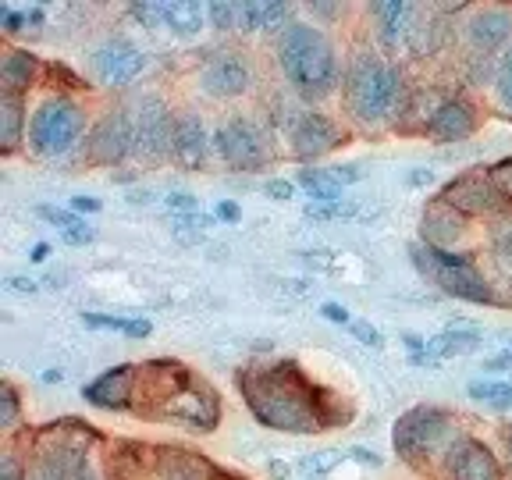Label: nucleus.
Wrapping results in <instances>:
<instances>
[{
  "mask_svg": "<svg viewBox=\"0 0 512 480\" xmlns=\"http://www.w3.org/2000/svg\"><path fill=\"white\" fill-rule=\"evenodd\" d=\"M491 182L498 185V192H502L505 200H512V160H502V164L491 168Z\"/></svg>",
  "mask_w": 512,
  "mask_h": 480,
  "instance_id": "37",
  "label": "nucleus"
},
{
  "mask_svg": "<svg viewBox=\"0 0 512 480\" xmlns=\"http://www.w3.org/2000/svg\"><path fill=\"white\" fill-rule=\"evenodd\" d=\"M338 463H342V452H335V448H328V452H313V456H306L303 463H299V477L320 480V477H328Z\"/></svg>",
  "mask_w": 512,
  "mask_h": 480,
  "instance_id": "31",
  "label": "nucleus"
},
{
  "mask_svg": "<svg viewBox=\"0 0 512 480\" xmlns=\"http://www.w3.org/2000/svg\"><path fill=\"white\" fill-rule=\"evenodd\" d=\"M502 342H505V345H509V349H512V331H505V335H502Z\"/></svg>",
  "mask_w": 512,
  "mask_h": 480,
  "instance_id": "54",
  "label": "nucleus"
},
{
  "mask_svg": "<svg viewBox=\"0 0 512 480\" xmlns=\"http://www.w3.org/2000/svg\"><path fill=\"white\" fill-rule=\"evenodd\" d=\"M89 153L100 164H118L125 153H132V118L128 111L107 114L100 125L89 132Z\"/></svg>",
  "mask_w": 512,
  "mask_h": 480,
  "instance_id": "10",
  "label": "nucleus"
},
{
  "mask_svg": "<svg viewBox=\"0 0 512 480\" xmlns=\"http://www.w3.org/2000/svg\"><path fill=\"white\" fill-rule=\"evenodd\" d=\"M498 96H502L505 107H512V50L505 54L502 72H498Z\"/></svg>",
  "mask_w": 512,
  "mask_h": 480,
  "instance_id": "39",
  "label": "nucleus"
},
{
  "mask_svg": "<svg viewBox=\"0 0 512 480\" xmlns=\"http://www.w3.org/2000/svg\"><path fill=\"white\" fill-rule=\"evenodd\" d=\"M413 256H416V264H420V271H424L427 278H434V285L445 288L448 296L470 299V303H488L491 299L488 281L480 278V271L466 256H456L438 246H416Z\"/></svg>",
  "mask_w": 512,
  "mask_h": 480,
  "instance_id": "5",
  "label": "nucleus"
},
{
  "mask_svg": "<svg viewBox=\"0 0 512 480\" xmlns=\"http://www.w3.org/2000/svg\"><path fill=\"white\" fill-rule=\"evenodd\" d=\"M480 345V331H466V328H452V331H441L438 338L424 345L431 356L445 360V356H463V352H473Z\"/></svg>",
  "mask_w": 512,
  "mask_h": 480,
  "instance_id": "28",
  "label": "nucleus"
},
{
  "mask_svg": "<svg viewBox=\"0 0 512 480\" xmlns=\"http://www.w3.org/2000/svg\"><path fill=\"white\" fill-rule=\"evenodd\" d=\"M509 36H512V11H505V8L480 11L470 22V40L484 50L498 47V43H505Z\"/></svg>",
  "mask_w": 512,
  "mask_h": 480,
  "instance_id": "22",
  "label": "nucleus"
},
{
  "mask_svg": "<svg viewBox=\"0 0 512 480\" xmlns=\"http://www.w3.org/2000/svg\"><path fill=\"white\" fill-rule=\"evenodd\" d=\"M22 139V100L18 93H0V150L15 153Z\"/></svg>",
  "mask_w": 512,
  "mask_h": 480,
  "instance_id": "24",
  "label": "nucleus"
},
{
  "mask_svg": "<svg viewBox=\"0 0 512 480\" xmlns=\"http://www.w3.org/2000/svg\"><path fill=\"white\" fill-rule=\"evenodd\" d=\"M374 18L381 25V40L384 47H402L409 40V32H413V18L416 8L406 4V0H388V4H374Z\"/></svg>",
  "mask_w": 512,
  "mask_h": 480,
  "instance_id": "18",
  "label": "nucleus"
},
{
  "mask_svg": "<svg viewBox=\"0 0 512 480\" xmlns=\"http://www.w3.org/2000/svg\"><path fill=\"white\" fill-rule=\"evenodd\" d=\"M352 178H356V168H303L299 171V185L320 203H335L342 185H349Z\"/></svg>",
  "mask_w": 512,
  "mask_h": 480,
  "instance_id": "21",
  "label": "nucleus"
},
{
  "mask_svg": "<svg viewBox=\"0 0 512 480\" xmlns=\"http://www.w3.org/2000/svg\"><path fill=\"white\" fill-rule=\"evenodd\" d=\"M132 15L143 25H157L164 22V4H132Z\"/></svg>",
  "mask_w": 512,
  "mask_h": 480,
  "instance_id": "41",
  "label": "nucleus"
},
{
  "mask_svg": "<svg viewBox=\"0 0 512 480\" xmlns=\"http://www.w3.org/2000/svg\"><path fill=\"white\" fill-rule=\"evenodd\" d=\"M32 72H36V57L25 54V50H4L0 79H4V89H8V93H18V89L29 86Z\"/></svg>",
  "mask_w": 512,
  "mask_h": 480,
  "instance_id": "26",
  "label": "nucleus"
},
{
  "mask_svg": "<svg viewBox=\"0 0 512 480\" xmlns=\"http://www.w3.org/2000/svg\"><path fill=\"white\" fill-rule=\"evenodd\" d=\"M82 111L72 100H61V96H50L36 107L29 125V143L40 157H64L75 143L82 139Z\"/></svg>",
  "mask_w": 512,
  "mask_h": 480,
  "instance_id": "4",
  "label": "nucleus"
},
{
  "mask_svg": "<svg viewBox=\"0 0 512 480\" xmlns=\"http://www.w3.org/2000/svg\"><path fill=\"white\" fill-rule=\"evenodd\" d=\"M505 367H512V352L502 356V360H488V370H505Z\"/></svg>",
  "mask_w": 512,
  "mask_h": 480,
  "instance_id": "52",
  "label": "nucleus"
},
{
  "mask_svg": "<svg viewBox=\"0 0 512 480\" xmlns=\"http://www.w3.org/2000/svg\"><path fill=\"white\" fill-rule=\"evenodd\" d=\"M143 54L136 43H128L125 36H114L104 47L93 50V72L107 82V86H128L132 79H139L143 72Z\"/></svg>",
  "mask_w": 512,
  "mask_h": 480,
  "instance_id": "9",
  "label": "nucleus"
},
{
  "mask_svg": "<svg viewBox=\"0 0 512 480\" xmlns=\"http://www.w3.org/2000/svg\"><path fill=\"white\" fill-rule=\"evenodd\" d=\"M40 217L50 224H57L61 232H72V228H79V217L68 214V210H54V207H40Z\"/></svg>",
  "mask_w": 512,
  "mask_h": 480,
  "instance_id": "36",
  "label": "nucleus"
},
{
  "mask_svg": "<svg viewBox=\"0 0 512 480\" xmlns=\"http://www.w3.org/2000/svg\"><path fill=\"white\" fill-rule=\"evenodd\" d=\"M288 4L264 0V4H239V29H274L288 18Z\"/></svg>",
  "mask_w": 512,
  "mask_h": 480,
  "instance_id": "25",
  "label": "nucleus"
},
{
  "mask_svg": "<svg viewBox=\"0 0 512 480\" xmlns=\"http://www.w3.org/2000/svg\"><path fill=\"white\" fill-rule=\"evenodd\" d=\"M189 224H196V228H200V232H203V228H207V224H210V217H200V214H196V217H189ZM175 232L182 235V242H192V232H189V228H185L182 221H175Z\"/></svg>",
  "mask_w": 512,
  "mask_h": 480,
  "instance_id": "47",
  "label": "nucleus"
},
{
  "mask_svg": "<svg viewBox=\"0 0 512 480\" xmlns=\"http://www.w3.org/2000/svg\"><path fill=\"white\" fill-rule=\"evenodd\" d=\"M214 150L228 168H239V171L260 168V164L267 160V143H264V136H260V128L249 125V121H242V118L217 128Z\"/></svg>",
  "mask_w": 512,
  "mask_h": 480,
  "instance_id": "8",
  "label": "nucleus"
},
{
  "mask_svg": "<svg viewBox=\"0 0 512 480\" xmlns=\"http://www.w3.org/2000/svg\"><path fill=\"white\" fill-rule=\"evenodd\" d=\"M477 128V118H473V107L466 100H448L434 111L431 118V136L445 139V143H456V139H466Z\"/></svg>",
  "mask_w": 512,
  "mask_h": 480,
  "instance_id": "19",
  "label": "nucleus"
},
{
  "mask_svg": "<svg viewBox=\"0 0 512 480\" xmlns=\"http://www.w3.org/2000/svg\"><path fill=\"white\" fill-rule=\"evenodd\" d=\"M210 18H214L217 29H239V4H207Z\"/></svg>",
  "mask_w": 512,
  "mask_h": 480,
  "instance_id": "33",
  "label": "nucleus"
},
{
  "mask_svg": "<svg viewBox=\"0 0 512 480\" xmlns=\"http://www.w3.org/2000/svg\"><path fill=\"white\" fill-rule=\"evenodd\" d=\"M82 324L86 328H104V331H121L128 338H146L150 335V324L136 317H107V313H82Z\"/></svg>",
  "mask_w": 512,
  "mask_h": 480,
  "instance_id": "29",
  "label": "nucleus"
},
{
  "mask_svg": "<svg viewBox=\"0 0 512 480\" xmlns=\"http://www.w3.org/2000/svg\"><path fill=\"white\" fill-rule=\"evenodd\" d=\"M43 18V8H36L29 15V11H25V15H18V8H0V22H4V29L8 32H15V29H22V25H29V22H40Z\"/></svg>",
  "mask_w": 512,
  "mask_h": 480,
  "instance_id": "34",
  "label": "nucleus"
},
{
  "mask_svg": "<svg viewBox=\"0 0 512 480\" xmlns=\"http://www.w3.org/2000/svg\"><path fill=\"white\" fill-rule=\"evenodd\" d=\"M306 214L317 217V221H328V217H349L352 207H342V203H310Z\"/></svg>",
  "mask_w": 512,
  "mask_h": 480,
  "instance_id": "38",
  "label": "nucleus"
},
{
  "mask_svg": "<svg viewBox=\"0 0 512 480\" xmlns=\"http://www.w3.org/2000/svg\"><path fill=\"white\" fill-rule=\"evenodd\" d=\"M175 146V121H171L168 107L160 104L157 96H143L136 104V118H132V157L146 168L160 164Z\"/></svg>",
  "mask_w": 512,
  "mask_h": 480,
  "instance_id": "7",
  "label": "nucleus"
},
{
  "mask_svg": "<svg viewBox=\"0 0 512 480\" xmlns=\"http://www.w3.org/2000/svg\"><path fill=\"white\" fill-rule=\"evenodd\" d=\"M445 203L456 207L459 214H491V210H505V196L498 192V185L488 178H459L456 185H448Z\"/></svg>",
  "mask_w": 512,
  "mask_h": 480,
  "instance_id": "12",
  "label": "nucleus"
},
{
  "mask_svg": "<svg viewBox=\"0 0 512 480\" xmlns=\"http://www.w3.org/2000/svg\"><path fill=\"white\" fill-rule=\"evenodd\" d=\"M8 288H18V292H29L32 296V292H36V281L32 278H8Z\"/></svg>",
  "mask_w": 512,
  "mask_h": 480,
  "instance_id": "51",
  "label": "nucleus"
},
{
  "mask_svg": "<svg viewBox=\"0 0 512 480\" xmlns=\"http://www.w3.org/2000/svg\"><path fill=\"white\" fill-rule=\"evenodd\" d=\"M136 367H118V370H107L104 377H96L89 388H82L86 402L93 406H104V409H125L132 402V388H136Z\"/></svg>",
  "mask_w": 512,
  "mask_h": 480,
  "instance_id": "15",
  "label": "nucleus"
},
{
  "mask_svg": "<svg viewBox=\"0 0 512 480\" xmlns=\"http://www.w3.org/2000/svg\"><path fill=\"white\" fill-rule=\"evenodd\" d=\"M402 93V79L392 64L377 61L374 54H360L352 61V68L345 72V100H349V111L370 125V121H381L395 111Z\"/></svg>",
  "mask_w": 512,
  "mask_h": 480,
  "instance_id": "3",
  "label": "nucleus"
},
{
  "mask_svg": "<svg viewBox=\"0 0 512 480\" xmlns=\"http://www.w3.org/2000/svg\"><path fill=\"white\" fill-rule=\"evenodd\" d=\"M470 395L477 402H491V406L505 409L512 406V381H473Z\"/></svg>",
  "mask_w": 512,
  "mask_h": 480,
  "instance_id": "30",
  "label": "nucleus"
},
{
  "mask_svg": "<svg viewBox=\"0 0 512 480\" xmlns=\"http://www.w3.org/2000/svg\"><path fill=\"white\" fill-rule=\"evenodd\" d=\"M278 61L292 86L303 96L317 100V96L331 93L338 82V61L331 43L320 36L313 25H288L278 36Z\"/></svg>",
  "mask_w": 512,
  "mask_h": 480,
  "instance_id": "2",
  "label": "nucleus"
},
{
  "mask_svg": "<svg viewBox=\"0 0 512 480\" xmlns=\"http://www.w3.org/2000/svg\"><path fill=\"white\" fill-rule=\"evenodd\" d=\"M242 217V210H239V203H232V200H221L217 203V221H228V224H235Z\"/></svg>",
  "mask_w": 512,
  "mask_h": 480,
  "instance_id": "43",
  "label": "nucleus"
},
{
  "mask_svg": "<svg viewBox=\"0 0 512 480\" xmlns=\"http://www.w3.org/2000/svg\"><path fill=\"white\" fill-rule=\"evenodd\" d=\"M463 232H466L463 217H459L456 207H448L445 200L434 203V207L427 210V217H424V239H427V246L445 249V246H452V242L463 239Z\"/></svg>",
  "mask_w": 512,
  "mask_h": 480,
  "instance_id": "20",
  "label": "nucleus"
},
{
  "mask_svg": "<svg viewBox=\"0 0 512 480\" xmlns=\"http://www.w3.org/2000/svg\"><path fill=\"white\" fill-rule=\"evenodd\" d=\"M168 207L175 210V214H182V217H196V214H200V203L192 200V196H185V192H171Z\"/></svg>",
  "mask_w": 512,
  "mask_h": 480,
  "instance_id": "40",
  "label": "nucleus"
},
{
  "mask_svg": "<svg viewBox=\"0 0 512 480\" xmlns=\"http://www.w3.org/2000/svg\"><path fill=\"white\" fill-rule=\"evenodd\" d=\"M267 196H274V200H288V196H292V185H288V182H271V185H267Z\"/></svg>",
  "mask_w": 512,
  "mask_h": 480,
  "instance_id": "50",
  "label": "nucleus"
},
{
  "mask_svg": "<svg viewBox=\"0 0 512 480\" xmlns=\"http://www.w3.org/2000/svg\"><path fill=\"white\" fill-rule=\"evenodd\" d=\"M0 427H11L15 424V416H18V399H15V388H11V384H4V388H0Z\"/></svg>",
  "mask_w": 512,
  "mask_h": 480,
  "instance_id": "35",
  "label": "nucleus"
},
{
  "mask_svg": "<svg viewBox=\"0 0 512 480\" xmlns=\"http://www.w3.org/2000/svg\"><path fill=\"white\" fill-rule=\"evenodd\" d=\"M100 207H104V203L96 200V196H75V200H72V210H75V214H96Z\"/></svg>",
  "mask_w": 512,
  "mask_h": 480,
  "instance_id": "44",
  "label": "nucleus"
},
{
  "mask_svg": "<svg viewBox=\"0 0 512 480\" xmlns=\"http://www.w3.org/2000/svg\"><path fill=\"white\" fill-rule=\"evenodd\" d=\"M349 331H352V335H356V338H360L363 345H374V349H381V335H377V331L370 328L367 320H352Z\"/></svg>",
  "mask_w": 512,
  "mask_h": 480,
  "instance_id": "42",
  "label": "nucleus"
},
{
  "mask_svg": "<svg viewBox=\"0 0 512 480\" xmlns=\"http://www.w3.org/2000/svg\"><path fill=\"white\" fill-rule=\"evenodd\" d=\"M324 317H328V320H338V324H345V328H349V324H352L349 310H345V306H335V303L324 306Z\"/></svg>",
  "mask_w": 512,
  "mask_h": 480,
  "instance_id": "48",
  "label": "nucleus"
},
{
  "mask_svg": "<svg viewBox=\"0 0 512 480\" xmlns=\"http://www.w3.org/2000/svg\"><path fill=\"white\" fill-rule=\"evenodd\" d=\"M175 160L182 168H203L207 164V128L196 114H182L175 121Z\"/></svg>",
  "mask_w": 512,
  "mask_h": 480,
  "instance_id": "16",
  "label": "nucleus"
},
{
  "mask_svg": "<svg viewBox=\"0 0 512 480\" xmlns=\"http://www.w3.org/2000/svg\"><path fill=\"white\" fill-rule=\"evenodd\" d=\"M82 473V452L68 445H54L43 448L32 470L25 473V480H75Z\"/></svg>",
  "mask_w": 512,
  "mask_h": 480,
  "instance_id": "17",
  "label": "nucleus"
},
{
  "mask_svg": "<svg viewBox=\"0 0 512 480\" xmlns=\"http://www.w3.org/2000/svg\"><path fill=\"white\" fill-rule=\"evenodd\" d=\"M495 267L505 274V281H512V221L502 224L495 235Z\"/></svg>",
  "mask_w": 512,
  "mask_h": 480,
  "instance_id": "32",
  "label": "nucleus"
},
{
  "mask_svg": "<svg viewBox=\"0 0 512 480\" xmlns=\"http://www.w3.org/2000/svg\"><path fill=\"white\" fill-rule=\"evenodd\" d=\"M64 242H68V246H86V242H93V232H89L86 224H79L72 232H64Z\"/></svg>",
  "mask_w": 512,
  "mask_h": 480,
  "instance_id": "46",
  "label": "nucleus"
},
{
  "mask_svg": "<svg viewBox=\"0 0 512 480\" xmlns=\"http://www.w3.org/2000/svg\"><path fill=\"white\" fill-rule=\"evenodd\" d=\"M210 463L189 452H164V459L157 463L153 480H210Z\"/></svg>",
  "mask_w": 512,
  "mask_h": 480,
  "instance_id": "23",
  "label": "nucleus"
},
{
  "mask_svg": "<svg viewBox=\"0 0 512 480\" xmlns=\"http://www.w3.org/2000/svg\"><path fill=\"white\" fill-rule=\"evenodd\" d=\"M271 473H274V477H288V473H292V470H288V463H281V459H274V463H271Z\"/></svg>",
  "mask_w": 512,
  "mask_h": 480,
  "instance_id": "53",
  "label": "nucleus"
},
{
  "mask_svg": "<svg viewBox=\"0 0 512 480\" xmlns=\"http://www.w3.org/2000/svg\"><path fill=\"white\" fill-rule=\"evenodd\" d=\"M338 143H342V132L324 114H303L296 121V128H292V150L299 157H320V153H328Z\"/></svg>",
  "mask_w": 512,
  "mask_h": 480,
  "instance_id": "13",
  "label": "nucleus"
},
{
  "mask_svg": "<svg viewBox=\"0 0 512 480\" xmlns=\"http://www.w3.org/2000/svg\"><path fill=\"white\" fill-rule=\"evenodd\" d=\"M203 15H207V8L192 4V0H171V4H164V25H171L178 36H196L203 29Z\"/></svg>",
  "mask_w": 512,
  "mask_h": 480,
  "instance_id": "27",
  "label": "nucleus"
},
{
  "mask_svg": "<svg viewBox=\"0 0 512 480\" xmlns=\"http://www.w3.org/2000/svg\"><path fill=\"white\" fill-rule=\"evenodd\" d=\"M352 459H360V463H370V466H381V456L377 452H370V448H349Z\"/></svg>",
  "mask_w": 512,
  "mask_h": 480,
  "instance_id": "49",
  "label": "nucleus"
},
{
  "mask_svg": "<svg viewBox=\"0 0 512 480\" xmlns=\"http://www.w3.org/2000/svg\"><path fill=\"white\" fill-rule=\"evenodd\" d=\"M448 480H502V470L480 441L463 438L448 445Z\"/></svg>",
  "mask_w": 512,
  "mask_h": 480,
  "instance_id": "11",
  "label": "nucleus"
},
{
  "mask_svg": "<svg viewBox=\"0 0 512 480\" xmlns=\"http://www.w3.org/2000/svg\"><path fill=\"white\" fill-rule=\"evenodd\" d=\"M0 480H25L22 477V466L15 463V456H4V459H0Z\"/></svg>",
  "mask_w": 512,
  "mask_h": 480,
  "instance_id": "45",
  "label": "nucleus"
},
{
  "mask_svg": "<svg viewBox=\"0 0 512 480\" xmlns=\"http://www.w3.org/2000/svg\"><path fill=\"white\" fill-rule=\"evenodd\" d=\"M249 409L260 424L288 434H313L320 427V409L313 402V392L296 374V367H271L246 374L242 381Z\"/></svg>",
  "mask_w": 512,
  "mask_h": 480,
  "instance_id": "1",
  "label": "nucleus"
},
{
  "mask_svg": "<svg viewBox=\"0 0 512 480\" xmlns=\"http://www.w3.org/2000/svg\"><path fill=\"white\" fill-rule=\"evenodd\" d=\"M249 86V68L239 54H221L203 68V89L210 96H239Z\"/></svg>",
  "mask_w": 512,
  "mask_h": 480,
  "instance_id": "14",
  "label": "nucleus"
},
{
  "mask_svg": "<svg viewBox=\"0 0 512 480\" xmlns=\"http://www.w3.org/2000/svg\"><path fill=\"white\" fill-rule=\"evenodd\" d=\"M445 445H456V438H452V424H448V416L441 409L420 406L395 424V452L402 459L434 456Z\"/></svg>",
  "mask_w": 512,
  "mask_h": 480,
  "instance_id": "6",
  "label": "nucleus"
}]
</instances>
